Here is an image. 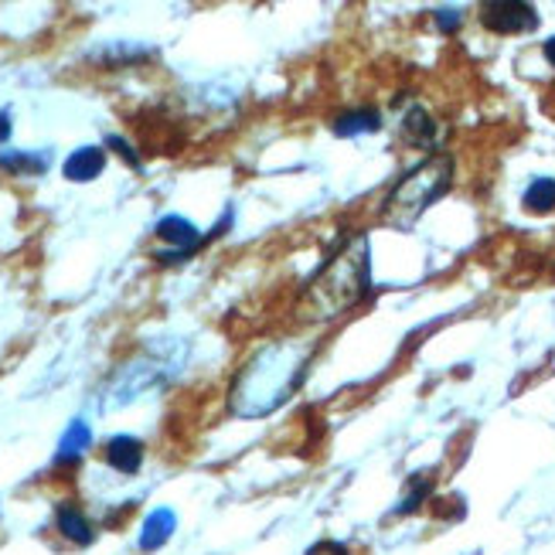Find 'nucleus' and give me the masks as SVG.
I'll return each mask as SVG.
<instances>
[{"label": "nucleus", "mask_w": 555, "mask_h": 555, "mask_svg": "<svg viewBox=\"0 0 555 555\" xmlns=\"http://www.w3.org/2000/svg\"><path fill=\"white\" fill-rule=\"evenodd\" d=\"M55 525H59V532H62L68 542H76V545H92V542H95V532H92L89 518L76 508V504H68V501L59 504Z\"/></svg>", "instance_id": "9"}, {"label": "nucleus", "mask_w": 555, "mask_h": 555, "mask_svg": "<svg viewBox=\"0 0 555 555\" xmlns=\"http://www.w3.org/2000/svg\"><path fill=\"white\" fill-rule=\"evenodd\" d=\"M89 447H92V429H89V423L76 420L65 429V437L59 443V453H55V464H76V461H82V453Z\"/></svg>", "instance_id": "11"}, {"label": "nucleus", "mask_w": 555, "mask_h": 555, "mask_svg": "<svg viewBox=\"0 0 555 555\" xmlns=\"http://www.w3.org/2000/svg\"><path fill=\"white\" fill-rule=\"evenodd\" d=\"M545 59L552 62V68H555V38H548L545 41Z\"/></svg>", "instance_id": "20"}, {"label": "nucleus", "mask_w": 555, "mask_h": 555, "mask_svg": "<svg viewBox=\"0 0 555 555\" xmlns=\"http://www.w3.org/2000/svg\"><path fill=\"white\" fill-rule=\"evenodd\" d=\"M369 280H372V246L365 232H354L304 289L300 321L318 324V321L341 318V313H348L369 294Z\"/></svg>", "instance_id": "2"}, {"label": "nucleus", "mask_w": 555, "mask_h": 555, "mask_svg": "<svg viewBox=\"0 0 555 555\" xmlns=\"http://www.w3.org/2000/svg\"><path fill=\"white\" fill-rule=\"evenodd\" d=\"M402 137L413 147H433L437 143V124H433V116L423 106H413L402 116Z\"/></svg>", "instance_id": "10"}, {"label": "nucleus", "mask_w": 555, "mask_h": 555, "mask_svg": "<svg viewBox=\"0 0 555 555\" xmlns=\"http://www.w3.org/2000/svg\"><path fill=\"white\" fill-rule=\"evenodd\" d=\"M106 464L119 474H137L143 467V443L137 437H127V433H119V437H113L103 450Z\"/></svg>", "instance_id": "7"}, {"label": "nucleus", "mask_w": 555, "mask_h": 555, "mask_svg": "<svg viewBox=\"0 0 555 555\" xmlns=\"http://www.w3.org/2000/svg\"><path fill=\"white\" fill-rule=\"evenodd\" d=\"M480 21L498 35H525L539 28V11L532 4H521V0H491L480 8Z\"/></svg>", "instance_id": "5"}, {"label": "nucleus", "mask_w": 555, "mask_h": 555, "mask_svg": "<svg viewBox=\"0 0 555 555\" xmlns=\"http://www.w3.org/2000/svg\"><path fill=\"white\" fill-rule=\"evenodd\" d=\"M0 167L11 175H41L48 167V154H21V151H11V154H0Z\"/></svg>", "instance_id": "14"}, {"label": "nucleus", "mask_w": 555, "mask_h": 555, "mask_svg": "<svg viewBox=\"0 0 555 555\" xmlns=\"http://www.w3.org/2000/svg\"><path fill=\"white\" fill-rule=\"evenodd\" d=\"M106 147H113L119 157H124V160L133 167V171H140V157L133 154V147H130V143H127L124 137H106Z\"/></svg>", "instance_id": "15"}, {"label": "nucleus", "mask_w": 555, "mask_h": 555, "mask_svg": "<svg viewBox=\"0 0 555 555\" xmlns=\"http://www.w3.org/2000/svg\"><path fill=\"white\" fill-rule=\"evenodd\" d=\"M11 130H14L11 113H8V109H0V143H8V140H11Z\"/></svg>", "instance_id": "19"}, {"label": "nucleus", "mask_w": 555, "mask_h": 555, "mask_svg": "<svg viewBox=\"0 0 555 555\" xmlns=\"http://www.w3.org/2000/svg\"><path fill=\"white\" fill-rule=\"evenodd\" d=\"M313 348L304 341H270L262 345L229 389V409L238 420H262L300 389L307 378Z\"/></svg>", "instance_id": "1"}, {"label": "nucleus", "mask_w": 555, "mask_h": 555, "mask_svg": "<svg viewBox=\"0 0 555 555\" xmlns=\"http://www.w3.org/2000/svg\"><path fill=\"white\" fill-rule=\"evenodd\" d=\"M307 555H348V548H345L341 542L324 539V542H318V545H310V548H307Z\"/></svg>", "instance_id": "17"}, {"label": "nucleus", "mask_w": 555, "mask_h": 555, "mask_svg": "<svg viewBox=\"0 0 555 555\" xmlns=\"http://www.w3.org/2000/svg\"><path fill=\"white\" fill-rule=\"evenodd\" d=\"M229 225H232V211H225V215H222V222L215 225L208 235H202L188 219H181V215H164V219L154 225V232H157V238H164V243L171 246V249L154 253V259H157V262H181V259H188L191 253H198V249L208 243V238H215L219 232H225Z\"/></svg>", "instance_id": "4"}, {"label": "nucleus", "mask_w": 555, "mask_h": 555, "mask_svg": "<svg viewBox=\"0 0 555 555\" xmlns=\"http://www.w3.org/2000/svg\"><path fill=\"white\" fill-rule=\"evenodd\" d=\"M437 24H440V31H456L461 28V11H437Z\"/></svg>", "instance_id": "18"}, {"label": "nucleus", "mask_w": 555, "mask_h": 555, "mask_svg": "<svg viewBox=\"0 0 555 555\" xmlns=\"http://www.w3.org/2000/svg\"><path fill=\"white\" fill-rule=\"evenodd\" d=\"M429 488H433V485H429V480H420V485L413 488V494H409V498L402 501V508H399V515H405V512H416V508H420V501H423V498L429 494Z\"/></svg>", "instance_id": "16"}, {"label": "nucleus", "mask_w": 555, "mask_h": 555, "mask_svg": "<svg viewBox=\"0 0 555 555\" xmlns=\"http://www.w3.org/2000/svg\"><path fill=\"white\" fill-rule=\"evenodd\" d=\"M103 167H106V151L103 147H79V151H72L62 164V175L68 181H76V184H86V181H95L103 175Z\"/></svg>", "instance_id": "6"}, {"label": "nucleus", "mask_w": 555, "mask_h": 555, "mask_svg": "<svg viewBox=\"0 0 555 555\" xmlns=\"http://www.w3.org/2000/svg\"><path fill=\"white\" fill-rule=\"evenodd\" d=\"M382 127V116L375 109H351L334 119V133L337 137H361V133H375Z\"/></svg>", "instance_id": "12"}, {"label": "nucleus", "mask_w": 555, "mask_h": 555, "mask_svg": "<svg viewBox=\"0 0 555 555\" xmlns=\"http://www.w3.org/2000/svg\"><path fill=\"white\" fill-rule=\"evenodd\" d=\"M525 208L535 211V215H545V211H555V181L552 178H535L525 191Z\"/></svg>", "instance_id": "13"}, {"label": "nucleus", "mask_w": 555, "mask_h": 555, "mask_svg": "<svg viewBox=\"0 0 555 555\" xmlns=\"http://www.w3.org/2000/svg\"><path fill=\"white\" fill-rule=\"evenodd\" d=\"M453 188V160L447 154H437L423 164H416L378 208V222L389 229H413L426 208L437 205Z\"/></svg>", "instance_id": "3"}, {"label": "nucleus", "mask_w": 555, "mask_h": 555, "mask_svg": "<svg viewBox=\"0 0 555 555\" xmlns=\"http://www.w3.org/2000/svg\"><path fill=\"white\" fill-rule=\"evenodd\" d=\"M178 528V515L171 508H154L147 518H143V528H140V548L143 552H157L160 545L171 542Z\"/></svg>", "instance_id": "8"}]
</instances>
